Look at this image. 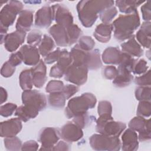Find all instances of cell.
Instances as JSON below:
<instances>
[{
	"label": "cell",
	"instance_id": "7a4b0ae2",
	"mask_svg": "<svg viewBox=\"0 0 151 151\" xmlns=\"http://www.w3.org/2000/svg\"><path fill=\"white\" fill-rule=\"evenodd\" d=\"M113 30L116 39L124 41L133 37L134 31L140 25V18L137 11L120 15L113 24Z\"/></svg>",
	"mask_w": 151,
	"mask_h": 151
},
{
	"label": "cell",
	"instance_id": "b9f144b4",
	"mask_svg": "<svg viewBox=\"0 0 151 151\" xmlns=\"http://www.w3.org/2000/svg\"><path fill=\"white\" fill-rule=\"evenodd\" d=\"M112 107L111 103L107 101H101L98 106L99 116L111 115Z\"/></svg>",
	"mask_w": 151,
	"mask_h": 151
},
{
	"label": "cell",
	"instance_id": "bcb514c9",
	"mask_svg": "<svg viewBox=\"0 0 151 151\" xmlns=\"http://www.w3.org/2000/svg\"><path fill=\"white\" fill-rule=\"evenodd\" d=\"M150 70H148V71L143 74L142 76L137 77L135 78V83L138 84L139 86L142 87H146L147 86L150 87Z\"/></svg>",
	"mask_w": 151,
	"mask_h": 151
},
{
	"label": "cell",
	"instance_id": "ee69618b",
	"mask_svg": "<svg viewBox=\"0 0 151 151\" xmlns=\"http://www.w3.org/2000/svg\"><path fill=\"white\" fill-rule=\"evenodd\" d=\"M147 69V62L143 59H140L136 61L133 67L132 72H133L135 74H141L145 73Z\"/></svg>",
	"mask_w": 151,
	"mask_h": 151
},
{
	"label": "cell",
	"instance_id": "8fae6325",
	"mask_svg": "<svg viewBox=\"0 0 151 151\" xmlns=\"http://www.w3.org/2000/svg\"><path fill=\"white\" fill-rule=\"evenodd\" d=\"M72 62L73 60L70 52L65 49L61 50L57 64L51 68L50 76L55 78L62 77Z\"/></svg>",
	"mask_w": 151,
	"mask_h": 151
},
{
	"label": "cell",
	"instance_id": "277c9868",
	"mask_svg": "<svg viewBox=\"0 0 151 151\" xmlns=\"http://www.w3.org/2000/svg\"><path fill=\"white\" fill-rule=\"evenodd\" d=\"M70 54L74 64L85 65L91 70H96L102 65L100 53L97 50L87 51L77 44L72 48Z\"/></svg>",
	"mask_w": 151,
	"mask_h": 151
},
{
	"label": "cell",
	"instance_id": "f6af8a7d",
	"mask_svg": "<svg viewBox=\"0 0 151 151\" xmlns=\"http://www.w3.org/2000/svg\"><path fill=\"white\" fill-rule=\"evenodd\" d=\"M15 70V67L12 65L8 61L5 62L1 68V75L4 77H11Z\"/></svg>",
	"mask_w": 151,
	"mask_h": 151
},
{
	"label": "cell",
	"instance_id": "f35d334b",
	"mask_svg": "<svg viewBox=\"0 0 151 151\" xmlns=\"http://www.w3.org/2000/svg\"><path fill=\"white\" fill-rule=\"evenodd\" d=\"M78 45L81 49L87 51H90L94 47L95 42L91 37L84 36L80 38L79 44Z\"/></svg>",
	"mask_w": 151,
	"mask_h": 151
},
{
	"label": "cell",
	"instance_id": "8992f818",
	"mask_svg": "<svg viewBox=\"0 0 151 151\" xmlns=\"http://www.w3.org/2000/svg\"><path fill=\"white\" fill-rule=\"evenodd\" d=\"M91 147L96 150H119L121 143L118 137L95 134L89 139Z\"/></svg>",
	"mask_w": 151,
	"mask_h": 151
},
{
	"label": "cell",
	"instance_id": "9c48e42d",
	"mask_svg": "<svg viewBox=\"0 0 151 151\" xmlns=\"http://www.w3.org/2000/svg\"><path fill=\"white\" fill-rule=\"evenodd\" d=\"M87 73L88 68L87 67L73 63L68 67L64 74L65 80L81 86L86 82Z\"/></svg>",
	"mask_w": 151,
	"mask_h": 151
},
{
	"label": "cell",
	"instance_id": "e0dca14e",
	"mask_svg": "<svg viewBox=\"0 0 151 151\" xmlns=\"http://www.w3.org/2000/svg\"><path fill=\"white\" fill-rule=\"evenodd\" d=\"M19 51L26 65L34 66L40 62L39 51L35 47L25 45L20 48Z\"/></svg>",
	"mask_w": 151,
	"mask_h": 151
},
{
	"label": "cell",
	"instance_id": "60d3db41",
	"mask_svg": "<svg viewBox=\"0 0 151 151\" xmlns=\"http://www.w3.org/2000/svg\"><path fill=\"white\" fill-rule=\"evenodd\" d=\"M64 86V84L62 81L53 80L50 81L48 83V84L46 86L45 90L47 92L50 93L59 92V91H62Z\"/></svg>",
	"mask_w": 151,
	"mask_h": 151
},
{
	"label": "cell",
	"instance_id": "d6986e66",
	"mask_svg": "<svg viewBox=\"0 0 151 151\" xmlns=\"http://www.w3.org/2000/svg\"><path fill=\"white\" fill-rule=\"evenodd\" d=\"M33 84L37 88L43 86L47 80L46 66L42 60L31 68Z\"/></svg>",
	"mask_w": 151,
	"mask_h": 151
},
{
	"label": "cell",
	"instance_id": "816d5d0a",
	"mask_svg": "<svg viewBox=\"0 0 151 151\" xmlns=\"http://www.w3.org/2000/svg\"><path fill=\"white\" fill-rule=\"evenodd\" d=\"M150 1L146 2L141 7V11L142 12V16L144 20L149 21L150 20Z\"/></svg>",
	"mask_w": 151,
	"mask_h": 151
},
{
	"label": "cell",
	"instance_id": "f1b7e54d",
	"mask_svg": "<svg viewBox=\"0 0 151 151\" xmlns=\"http://www.w3.org/2000/svg\"><path fill=\"white\" fill-rule=\"evenodd\" d=\"M143 2H144V1H116V4L121 12L127 14L136 11V7Z\"/></svg>",
	"mask_w": 151,
	"mask_h": 151
},
{
	"label": "cell",
	"instance_id": "ffe728a7",
	"mask_svg": "<svg viewBox=\"0 0 151 151\" xmlns=\"http://www.w3.org/2000/svg\"><path fill=\"white\" fill-rule=\"evenodd\" d=\"M138 137L137 133L131 129L124 132L122 136V150L125 151L136 150L138 149Z\"/></svg>",
	"mask_w": 151,
	"mask_h": 151
},
{
	"label": "cell",
	"instance_id": "c3c4849f",
	"mask_svg": "<svg viewBox=\"0 0 151 151\" xmlns=\"http://www.w3.org/2000/svg\"><path fill=\"white\" fill-rule=\"evenodd\" d=\"M78 91V87L74 85L67 84L64 86L62 92L64 93L66 99H68Z\"/></svg>",
	"mask_w": 151,
	"mask_h": 151
},
{
	"label": "cell",
	"instance_id": "d4e9b609",
	"mask_svg": "<svg viewBox=\"0 0 151 151\" xmlns=\"http://www.w3.org/2000/svg\"><path fill=\"white\" fill-rule=\"evenodd\" d=\"M136 38L144 47L149 48L150 47V23L143 22L140 29L136 33Z\"/></svg>",
	"mask_w": 151,
	"mask_h": 151
},
{
	"label": "cell",
	"instance_id": "681fc988",
	"mask_svg": "<svg viewBox=\"0 0 151 151\" xmlns=\"http://www.w3.org/2000/svg\"><path fill=\"white\" fill-rule=\"evenodd\" d=\"M61 53V50L59 48H58L54 51H52L50 54H48L46 57H44V61L50 64H52L55 61H57L58 58L60 57Z\"/></svg>",
	"mask_w": 151,
	"mask_h": 151
},
{
	"label": "cell",
	"instance_id": "5bb4252c",
	"mask_svg": "<svg viewBox=\"0 0 151 151\" xmlns=\"http://www.w3.org/2000/svg\"><path fill=\"white\" fill-rule=\"evenodd\" d=\"M22 129L21 120L18 118L1 123V136L2 137H11L15 136Z\"/></svg>",
	"mask_w": 151,
	"mask_h": 151
},
{
	"label": "cell",
	"instance_id": "f5cc1de1",
	"mask_svg": "<svg viewBox=\"0 0 151 151\" xmlns=\"http://www.w3.org/2000/svg\"><path fill=\"white\" fill-rule=\"evenodd\" d=\"M38 147V144L34 140H29L25 142L22 147V150H37Z\"/></svg>",
	"mask_w": 151,
	"mask_h": 151
},
{
	"label": "cell",
	"instance_id": "ab89813d",
	"mask_svg": "<svg viewBox=\"0 0 151 151\" xmlns=\"http://www.w3.org/2000/svg\"><path fill=\"white\" fill-rule=\"evenodd\" d=\"M73 121L76 124L82 129L85 128L90 123V117L88 115V113H86L74 116L73 118Z\"/></svg>",
	"mask_w": 151,
	"mask_h": 151
},
{
	"label": "cell",
	"instance_id": "44dd1931",
	"mask_svg": "<svg viewBox=\"0 0 151 151\" xmlns=\"http://www.w3.org/2000/svg\"><path fill=\"white\" fill-rule=\"evenodd\" d=\"M33 22V12L25 9L22 11L19 15L17 24V30L25 32L30 29Z\"/></svg>",
	"mask_w": 151,
	"mask_h": 151
},
{
	"label": "cell",
	"instance_id": "1f68e13d",
	"mask_svg": "<svg viewBox=\"0 0 151 151\" xmlns=\"http://www.w3.org/2000/svg\"><path fill=\"white\" fill-rule=\"evenodd\" d=\"M19 84L23 90H31L33 85L31 69L23 70L19 76Z\"/></svg>",
	"mask_w": 151,
	"mask_h": 151
},
{
	"label": "cell",
	"instance_id": "11a10c76",
	"mask_svg": "<svg viewBox=\"0 0 151 151\" xmlns=\"http://www.w3.org/2000/svg\"><path fill=\"white\" fill-rule=\"evenodd\" d=\"M7 93L3 87H1V104H2L7 99Z\"/></svg>",
	"mask_w": 151,
	"mask_h": 151
},
{
	"label": "cell",
	"instance_id": "8d00e7d4",
	"mask_svg": "<svg viewBox=\"0 0 151 151\" xmlns=\"http://www.w3.org/2000/svg\"><path fill=\"white\" fill-rule=\"evenodd\" d=\"M41 32L37 29H34L30 32L27 37V42L31 46H36L41 41Z\"/></svg>",
	"mask_w": 151,
	"mask_h": 151
},
{
	"label": "cell",
	"instance_id": "4316f807",
	"mask_svg": "<svg viewBox=\"0 0 151 151\" xmlns=\"http://www.w3.org/2000/svg\"><path fill=\"white\" fill-rule=\"evenodd\" d=\"M129 127L133 130L139 132L150 130V119L146 120L143 117H135L130 120L129 123Z\"/></svg>",
	"mask_w": 151,
	"mask_h": 151
},
{
	"label": "cell",
	"instance_id": "cb8c5ba5",
	"mask_svg": "<svg viewBox=\"0 0 151 151\" xmlns=\"http://www.w3.org/2000/svg\"><path fill=\"white\" fill-rule=\"evenodd\" d=\"M118 75L113 81V84L119 87H124L129 86L133 80V76L131 72L126 68L119 66Z\"/></svg>",
	"mask_w": 151,
	"mask_h": 151
},
{
	"label": "cell",
	"instance_id": "52a82bcc",
	"mask_svg": "<svg viewBox=\"0 0 151 151\" xmlns=\"http://www.w3.org/2000/svg\"><path fill=\"white\" fill-rule=\"evenodd\" d=\"M23 5L21 2L10 1L1 11L0 22L1 27L8 28L13 24L16 16L22 11Z\"/></svg>",
	"mask_w": 151,
	"mask_h": 151
},
{
	"label": "cell",
	"instance_id": "484cf974",
	"mask_svg": "<svg viewBox=\"0 0 151 151\" xmlns=\"http://www.w3.org/2000/svg\"><path fill=\"white\" fill-rule=\"evenodd\" d=\"M112 30L111 24L102 23L96 27L94 32V36L98 41L103 43H106L110 39Z\"/></svg>",
	"mask_w": 151,
	"mask_h": 151
},
{
	"label": "cell",
	"instance_id": "7c38bea8",
	"mask_svg": "<svg viewBox=\"0 0 151 151\" xmlns=\"http://www.w3.org/2000/svg\"><path fill=\"white\" fill-rule=\"evenodd\" d=\"M54 12V19L57 24L65 28L69 27L73 24V18L71 13L65 6L56 4L51 6Z\"/></svg>",
	"mask_w": 151,
	"mask_h": 151
},
{
	"label": "cell",
	"instance_id": "d6a6232c",
	"mask_svg": "<svg viewBox=\"0 0 151 151\" xmlns=\"http://www.w3.org/2000/svg\"><path fill=\"white\" fill-rule=\"evenodd\" d=\"M67 33L69 38V45H71L74 44L79 38L82 34L81 30L77 25L73 24L67 28Z\"/></svg>",
	"mask_w": 151,
	"mask_h": 151
},
{
	"label": "cell",
	"instance_id": "f907efd6",
	"mask_svg": "<svg viewBox=\"0 0 151 151\" xmlns=\"http://www.w3.org/2000/svg\"><path fill=\"white\" fill-rule=\"evenodd\" d=\"M8 61L15 67L19 65L22 63V61H23L22 54L19 51L15 53L12 54L9 57Z\"/></svg>",
	"mask_w": 151,
	"mask_h": 151
},
{
	"label": "cell",
	"instance_id": "db71d44e",
	"mask_svg": "<svg viewBox=\"0 0 151 151\" xmlns=\"http://www.w3.org/2000/svg\"><path fill=\"white\" fill-rule=\"evenodd\" d=\"M69 149V145L64 141H60L52 148L53 150H68Z\"/></svg>",
	"mask_w": 151,
	"mask_h": 151
},
{
	"label": "cell",
	"instance_id": "83f0119b",
	"mask_svg": "<svg viewBox=\"0 0 151 151\" xmlns=\"http://www.w3.org/2000/svg\"><path fill=\"white\" fill-rule=\"evenodd\" d=\"M38 112L39 111L36 109L23 105L17 109L15 115L25 122L31 119L35 118L38 114Z\"/></svg>",
	"mask_w": 151,
	"mask_h": 151
},
{
	"label": "cell",
	"instance_id": "f546056e",
	"mask_svg": "<svg viewBox=\"0 0 151 151\" xmlns=\"http://www.w3.org/2000/svg\"><path fill=\"white\" fill-rule=\"evenodd\" d=\"M66 98L62 91L51 93L48 96L49 104L55 108L60 109L65 106Z\"/></svg>",
	"mask_w": 151,
	"mask_h": 151
},
{
	"label": "cell",
	"instance_id": "3957f363",
	"mask_svg": "<svg viewBox=\"0 0 151 151\" xmlns=\"http://www.w3.org/2000/svg\"><path fill=\"white\" fill-rule=\"evenodd\" d=\"M96 98L91 93H86L81 96L70 99L65 110L66 116L68 119L87 113L89 109H92L96 103Z\"/></svg>",
	"mask_w": 151,
	"mask_h": 151
},
{
	"label": "cell",
	"instance_id": "2e32d148",
	"mask_svg": "<svg viewBox=\"0 0 151 151\" xmlns=\"http://www.w3.org/2000/svg\"><path fill=\"white\" fill-rule=\"evenodd\" d=\"M54 19V12L52 7L44 6L40 9L35 14V24L37 27L47 28Z\"/></svg>",
	"mask_w": 151,
	"mask_h": 151
},
{
	"label": "cell",
	"instance_id": "7bdbcfd3",
	"mask_svg": "<svg viewBox=\"0 0 151 151\" xmlns=\"http://www.w3.org/2000/svg\"><path fill=\"white\" fill-rule=\"evenodd\" d=\"M17 109V106L16 104L14 103H6L1 106V115L5 117L10 116Z\"/></svg>",
	"mask_w": 151,
	"mask_h": 151
},
{
	"label": "cell",
	"instance_id": "ba28073f",
	"mask_svg": "<svg viewBox=\"0 0 151 151\" xmlns=\"http://www.w3.org/2000/svg\"><path fill=\"white\" fill-rule=\"evenodd\" d=\"M22 100L24 105L36 109L39 111L43 110L47 105L45 95L37 90H24L22 94Z\"/></svg>",
	"mask_w": 151,
	"mask_h": 151
},
{
	"label": "cell",
	"instance_id": "5b68a950",
	"mask_svg": "<svg viewBox=\"0 0 151 151\" xmlns=\"http://www.w3.org/2000/svg\"><path fill=\"white\" fill-rule=\"evenodd\" d=\"M126 127L124 123L114 121L111 115H104L97 120L96 131L104 135L119 137Z\"/></svg>",
	"mask_w": 151,
	"mask_h": 151
},
{
	"label": "cell",
	"instance_id": "6da1fadb",
	"mask_svg": "<svg viewBox=\"0 0 151 151\" xmlns=\"http://www.w3.org/2000/svg\"><path fill=\"white\" fill-rule=\"evenodd\" d=\"M113 1H82L77 6L79 19L86 27H90L98 18V14L113 6Z\"/></svg>",
	"mask_w": 151,
	"mask_h": 151
},
{
	"label": "cell",
	"instance_id": "7dc6e473",
	"mask_svg": "<svg viewBox=\"0 0 151 151\" xmlns=\"http://www.w3.org/2000/svg\"><path fill=\"white\" fill-rule=\"evenodd\" d=\"M118 70L113 65L106 66L103 70V76L105 78L109 80L114 79L118 75Z\"/></svg>",
	"mask_w": 151,
	"mask_h": 151
},
{
	"label": "cell",
	"instance_id": "9a60e30c",
	"mask_svg": "<svg viewBox=\"0 0 151 151\" xmlns=\"http://www.w3.org/2000/svg\"><path fill=\"white\" fill-rule=\"evenodd\" d=\"M25 35V32L18 30L6 34L4 40L5 48L10 52L15 51L24 42Z\"/></svg>",
	"mask_w": 151,
	"mask_h": 151
},
{
	"label": "cell",
	"instance_id": "7402d4cb",
	"mask_svg": "<svg viewBox=\"0 0 151 151\" xmlns=\"http://www.w3.org/2000/svg\"><path fill=\"white\" fill-rule=\"evenodd\" d=\"M122 53L119 48L110 47L103 51L102 60L106 64H119L122 59Z\"/></svg>",
	"mask_w": 151,
	"mask_h": 151
},
{
	"label": "cell",
	"instance_id": "ac0fdd59",
	"mask_svg": "<svg viewBox=\"0 0 151 151\" xmlns=\"http://www.w3.org/2000/svg\"><path fill=\"white\" fill-rule=\"evenodd\" d=\"M49 32L54 38L57 45L61 47L70 45L67 28L57 24L50 28Z\"/></svg>",
	"mask_w": 151,
	"mask_h": 151
},
{
	"label": "cell",
	"instance_id": "603a6c76",
	"mask_svg": "<svg viewBox=\"0 0 151 151\" xmlns=\"http://www.w3.org/2000/svg\"><path fill=\"white\" fill-rule=\"evenodd\" d=\"M122 51L129 55L133 57H140L143 55V51L140 45L135 40L133 37L129 38V40L121 44Z\"/></svg>",
	"mask_w": 151,
	"mask_h": 151
},
{
	"label": "cell",
	"instance_id": "4fadbf2b",
	"mask_svg": "<svg viewBox=\"0 0 151 151\" xmlns=\"http://www.w3.org/2000/svg\"><path fill=\"white\" fill-rule=\"evenodd\" d=\"M60 133V136L67 142H76L83 136L81 128L72 122H68L64 125Z\"/></svg>",
	"mask_w": 151,
	"mask_h": 151
},
{
	"label": "cell",
	"instance_id": "74e56055",
	"mask_svg": "<svg viewBox=\"0 0 151 151\" xmlns=\"http://www.w3.org/2000/svg\"><path fill=\"white\" fill-rule=\"evenodd\" d=\"M150 101H140L137 110L138 116L142 117H149L150 115Z\"/></svg>",
	"mask_w": 151,
	"mask_h": 151
},
{
	"label": "cell",
	"instance_id": "836d02e7",
	"mask_svg": "<svg viewBox=\"0 0 151 151\" xmlns=\"http://www.w3.org/2000/svg\"><path fill=\"white\" fill-rule=\"evenodd\" d=\"M117 11L116 7H109L100 14V18L104 24H110L114 17L117 15Z\"/></svg>",
	"mask_w": 151,
	"mask_h": 151
},
{
	"label": "cell",
	"instance_id": "d590c367",
	"mask_svg": "<svg viewBox=\"0 0 151 151\" xmlns=\"http://www.w3.org/2000/svg\"><path fill=\"white\" fill-rule=\"evenodd\" d=\"M150 87H142L136 88L135 90V96L137 100L140 101H150Z\"/></svg>",
	"mask_w": 151,
	"mask_h": 151
},
{
	"label": "cell",
	"instance_id": "e575fe53",
	"mask_svg": "<svg viewBox=\"0 0 151 151\" xmlns=\"http://www.w3.org/2000/svg\"><path fill=\"white\" fill-rule=\"evenodd\" d=\"M4 145L6 149L9 150H18L22 146L21 140L16 136L5 137Z\"/></svg>",
	"mask_w": 151,
	"mask_h": 151
},
{
	"label": "cell",
	"instance_id": "30bf717a",
	"mask_svg": "<svg viewBox=\"0 0 151 151\" xmlns=\"http://www.w3.org/2000/svg\"><path fill=\"white\" fill-rule=\"evenodd\" d=\"M60 133L55 128L45 127L42 129L39 136V142L41 143L40 150H52L60 139Z\"/></svg>",
	"mask_w": 151,
	"mask_h": 151
},
{
	"label": "cell",
	"instance_id": "4dcf8cb0",
	"mask_svg": "<svg viewBox=\"0 0 151 151\" xmlns=\"http://www.w3.org/2000/svg\"><path fill=\"white\" fill-rule=\"evenodd\" d=\"M54 47L55 44L52 38L47 35H44L39 46L38 51L41 55L45 57L52 51Z\"/></svg>",
	"mask_w": 151,
	"mask_h": 151
}]
</instances>
